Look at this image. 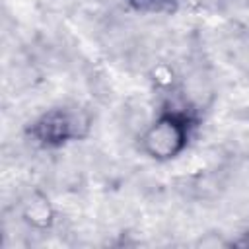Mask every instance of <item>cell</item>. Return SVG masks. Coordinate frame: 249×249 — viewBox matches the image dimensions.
<instances>
[{"mask_svg":"<svg viewBox=\"0 0 249 249\" xmlns=\"http://www.w3.org/2000/svg\"><path fill=\"white\" fill-rule=\"evenodd\" d=\"M187 134V117L179 113H165L150 123L140 134L142 150L156 160H171L185 148Z\"/></svg>","mask_w":249,"mask_h":249,"instance_id":"cell-1","label":"cell"},{"mask_svg":"<svg viewBox=\"0 0 249 249\" xmlns=\"http://www.w3.org/2000/svg\"><path fill=\"white\" fill-rule=\"evenodd\" d=\"M86 128V119L82 113L76 109H51L45 115H41L33 128L31 134L37 142L47 144V146H58L74 136H78Z\"/></svg>","mask_w":249,"mask_h":249,"instance_id":"cell-2","label":"cell"}]
</instances>
